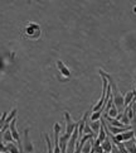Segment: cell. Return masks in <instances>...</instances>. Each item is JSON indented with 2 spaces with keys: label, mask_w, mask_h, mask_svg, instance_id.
I'll list each match as a JSON object with an SVG mask.
<instances>
[{
  "label": "cell",
  "mask_w": 136,
  "mask_h": 153,
  "mask_svg": "<svg viewBox=\"0 0 136 153\" xmlns=\"http://www.w3.org/2000/svg\"><path fill=\"white\" fill-rule=\"evenodd\" d=\"M42 34L40 25L35 23H28L24 28V36L29 38V39H38Z\"/></svg>",
  "instance_id": "obj_1"
},
{
  "label": "cell",
  "mask_w": 136,
  "mask_h": 153,
  "mask_svg": "<svg viewBox=\"0 0 136 153\" xmlns=\"http://www.w3.org/2000/svg\"><path fill=\"white\" fill-rule=\"evenodd\" d=\"M64 120H66V134L72 135V133L74 132V129L77 128V123L73 122L71 114L68 112H64Z\"/></svg>",
  "instance_id": "obj_2"
},
{
  "label": "cell",
  "mask_w": 136,
  "mask_h": 153,
  "mask_svg": "<svg viewBox=\"0 0 136 153\" xmlns=\"http://www.w3.org/2000/svg\"><path fill=\"white\" fill-rule=\"evenodd\" d=\"M29 128H25L24 129V141L23 143V149L25 153H32L33 152V144L30 143V139H29Z\"/></svg>",
  "instance_id": "obj_3"
},
{
  "label": "cell",
  "mask_w": 136,
  "mask_h": 153,
  "mask_svg": "<svg viewBox=\"0 0 136 153\" xmlns=\"http://www.w3.org/2000/svg\"><path fill=\"white\" fill-rule=\"evenodd\" d=\"M57 67H58V70L61 71V74L64 76V77H69V76H71V71H69V69H68V67L64 65V63L61 61V59H58V61H57Z\"/></svg>",
  "instance_id": "obj_4"
},
{
  "label": "cell",
  "mask_w": 136,
  "mask_h": 153,
  "mask_svg": "<svg viewBox=\"0 0 136 153\" xmlns=\"http://www.w3.org/2000/svg\"><path fill=\"white\" fill-rule=\"evenodd\" d=\"M135 96H136V91H129L124 96V105H125V108H126V106H129L131 103H132L134 99H135Z\"/></svg>",
  "instance_id": "obj_5"
},
{
  "label": "cell",
  "mask_w": 136,
  "mask_h": 153,
  "mask_svg": "<svg viewBox=\"0 0 136 153\" xmlns=\"http://www.w3.org/2000/svg\"><path fill=\"white\" fill-rule=\"evenodd\" d=\"M101 147H102V149H103V152L111 153V151H112V142H111V139L107 137L103 142L101 143Z\"/></svg>",
  "instance_id": "obj_6"
},
{
  "label": "cell",
  "mask_w": 136,
  "mask_h": 153,
  "mask_svg": "<svg viewBox=\"0 0 136 153\" xmlns=\"http://www.w3.org/2000/svg\"><path fill=\"white\" fill-rule=\"evenodd\" d=\"M126 149L129 153H136V143H135V139H130V141H126L124 142Z\"/></svg>",
  "instance_id": "obj_7"
},
{
  "label": "cell",
  "mask_w": 136,
  "mask_h": 153,
  "mask_svg": "<svg viewBox=\"0 0 136 153\" xmlns=\"http://www.w3.org/2000/svg\"><path fill=\"white\" fill-rule=\"evenodd\" d=\"M6 153H20L18 144H15V142L6 143Z\"/></svg>",
  "instance_id": "obj_8"
},
{
  "label": "cell",
  "mask_w": 136,
  "mask_h": 153,
  "mask_svg": "<svg viewBox=\"0 0 136 153\" xmlns=\"http://www.w3.org/2000/svg\"><path fill=\"white\" fill-rule=\"evenodd\" d=\"M1 134H3V141L5 142V143H9V142H15V141H14V138H13V134H11L10 129L4 130Z\"/></svg>",
  "instance_id": "obj_9"
},
{
  "label": "cell",
  "mask_w": 136,
  "mask_h": 153,
  "mask_svg": "<svg viewBox=\"0 0 136 153\" xmlns=\"http://www.w3.org/2000/svg\"><path fill=\"white\" fill-rule=\"evenodd\" d=\"M102 114H103V109L101 110H97V112H92L91 114V122H96V120H101L102 118Z\"/></svg>",
  "instance_id": "obj_10"
},
{
  "label": "cell",
  "mask_w": 136,
  "mask_h": 153,
  "mask_svg": "<svg viewBox=\"0 0 136 153\" xmlns=\"http://www.w3.org/2000/svg\"><path fill=\"white\" fill-rule=\"evenodd\" d=\"M16 113H18V110H16L15 108L11 109V112L8 114V117H6V119H5V124H6V125H10V122H11L14 118H16ZM5 124H4V125H5Z\"/></svg>",
  "instance_id": "obj_11"
},
{
  "label": "cell",
  "mask_w": 136,
  "mask_h": 153,
  "mask_svg": "<svg viewBox=\"0 0 136 153\" xmlns=\"http://www.w3.org/2000/svg\"><path fill=\"white\" fill-rule=\"evenodd\" d=\"M101 125H102L101 120H96V122H91L90 123V127H91V129L93 130V133H95V134H97L100 132Z\"/></svg>",
  "instance_id": "obj_12"
},
{
  "label": "cell",
  "mask_w": 136,
  "mask_h": 153,
  "mask_svg": "<svg viewBox=\"0 0 136 153\" xmlns=\"http://www.w3.org/2000/svg\"><path fill=\"white\" fill-rule=\"evenodd\" d=\"M102 123V122H101ZM107 138V134H106V130H105V128H103V125H101V128H100V132L97 133V139L102 143L105 141V139Z\"/></svg>",
  "instance_id": "obj_13"
},
{
  "label": "cell",
  "mask_w": 136,
  "mask_h": 153,
  "mask_svg": "<svg viewBox=\"0 0 136 153\" xmlns=\"http://www.w3.org/2000/svg\"><path fill=\"white\" fill-rule=\"evenodd\" d=\"M105 114H107L110 118H117V115H118V110H117L116 106H115V104H112V106L108 109V112L105 113Z\"/></svg>",
  "instance_id": "obj_14"
},
{
  "label": "cell",
  "mask_w": 136,
  "mask_h": 153,
  "mask_svg": "<svg viewBox=\"0 0 136 153\" xmlns=\"http://www.w3.org/2000/svg\"><path fill=\"white\" fill-rule=\"evenodd\" d=\"M44 141H45V143H47V153H54V148H53V146H52V142H50L49 137H48V135H47L45 133H44Z\"/></svg>",
  "instance_id": "obj_15"
},
{
  "label": "cell",
  "mask_w": 136,
  "mask_h": 153,
  "mask_svg": "<svg viewBox=\"0 0 136 153\" xmlns=\"http://www.w3.org/2000/svg\"><path fill=\"white\" fill-rule=\"evenodd\" d=\"M92 142H93V138L90 139V141H87L86 143L83 144L82 147V153H90L92 151Z\"/></svg>",
  "instance_id": "obj_16"
},
{
  "label": "cell",
  "mask_w": 136,
  "mask_h": 153,
  "mask_svg": "<svg viewBox=\"0 0 136 153\" xmlns=\"http://www.w3.org/2000/svg\"><path fill=\"white\" fill-rule=\"evenodd\" d=\"M6 117H8V113L4 112L3 115H1V118H0V129H1L3 127H4V124H5V119H6Z\"/></svg>",
  "instance_id": "obj_17"
},
{
  "label": "cell",
  "mask_w": 136,
  "mask_h": 153,
  "mask_svg": "<svg viewBox=\"0 0 136 153\" xmlns=\"http://www.w3.org/2000/svg\"><path fill=\"white\" fill-rule=\"evenodd\" d=\"M134 110H135V117H136V104H135V101H134Z\"/></svg>",
  "instance_id": "obj_18"
},
{
  "label": "cell",
  "mask_w": 136,
  "mask_h": 153,
  "mask_svg": "<svg viewBox=\"0 0 136 153\" xmlns=\"http://www.w3.org/2000/svg\"><path fill=\"white\" fill-rule=\"evenodd\" d=\"M0 134H1V130H0Z\"/></svg>",
  "instance_id": "obj_19"
},
{
  "label": "cell",
  "mask_w": 136,
  "mask_h": 153,
  "mask_svg": "<svg viewBox=\"0 0 136 153\" xmlns=\"http://www.w3.org/2000/svg\"><path fill=\"white\" fill-rule=\"evenodd\" d=\"M103 153H106V152H103Z\"/></svg>",
  "instance_id": "obj_20"
},
{
  "label": "cell",
  "mask_w": 136,
  "mask_h": 153,
  "mask_svg": "<svg viewBox=\"0 0 136 153\" xmlns=\"http://www.w3.org/2000/svg\"><path fill=\"white\" fill-rule=\"evenodd\" d=\"M81 153H82V152H81Z\"/></svg>",
  "instance_id": "obj_21"
}]
</instances>
